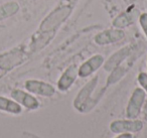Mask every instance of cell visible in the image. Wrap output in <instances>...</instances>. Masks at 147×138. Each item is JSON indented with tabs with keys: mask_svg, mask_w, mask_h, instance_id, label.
Returning <instances> with one entry per match:
<instances>
[{
	"mask_svg": "<svg viewBox=\"0 0 147 138\" xmlns=\"http://www.w3.org/2000/svg\"><path fill=\"white\" fill-rule=\"evenodd\" d=\"M78 0H59V5L40 23L38 31L55 33L57 29L71 14Z\"/></svg>",
	"mask_w": 147,
	"mask_h": 138,
	"instance_id": "cell-1",
	"label": "cell"
},
{
	"mask_svg": "<svg viewBox=\"0 0 147 138\" xmlns=\"http://www.w3.org/2000/svg\"><path fill=\"white\" fill-rule=\"evenodd\" d=\"M30 53L27 51L25 45H19L14 49L0 55V78L7 72L25 62Z\"/></svg>",
	"mask_w": 147,
	"mask_h": 138,
	"instance_id": "cell-2",
	"label": "cell"
},
{
	"mask_svg": "<svg viewBox=\"0 0 147 138\" xmlns=\"http://www.w3.org/2000/svg\"><path fill=\"white\" fill-rule=\"evenodd\" d=\"M97 83H98V77L93 78L79 92L78 96L74 101V106L77 110H79L80 112H87L94 107L96 102L91 100V95L96 88Z\"/></svg>",
	"mask_w": 147,
	"mask_h": 138,
	"instance_id": "cell-3",
	"label": "cell"
},
{
	"mask_svg": "<svg viewBox=\"0 0 147 138\" xmlns=\"http://www.w3.org/2000/svg\"><path fill=\"white\" fill-rule=\"evenodd\" d=\"M145 100V92L140 88L134 90L130 100H129L128 106L126 109V115L130 119H135L140 114L141 108Z\"/></svg>",
	"mask_w": 147,
	"mask_h": 138,
	"instance_id": "cell-4",
	"label": "cell"
},
{
	"mask_svg": "<svg viewBox=\"0 0 147 138\" xmlns=\"http://www.w3.org/2000/svg\"><path fill=\"white\" fill-rule=\"evenodd\" d=\"M125 37V33L120 28L116 29H107L102 32L98 33L95 37L94 41L97 45H110V43H118V41H122Z\"/></svg>",
	"mask_w": 147,
	"mask_h": 138,
	"instance_id": "cell-5",
	"label": "cell"
},
{
	"mask_svg": "<svg viewBox=\"0 0 147 138\" xmlns=\"http://www.w3.org/2000/svg\"><path fill=\"white\" fill-rule=\"evenodd\" d=\"M143 124L139 120H117L111 123L110 129L115 133L122 132H137L140 131Z\"/></svg>",
	"mask_w": 147,
	"mask_h": 138,
	"instance_id": "cell-6",
	"label": "cell"
},
{
	"mask_svg": "<svg viewBox=\"0 0 147 138\" xmlns=\"http://www.w3.org/2000/svg\"><path fill=\"white\" fill-rule=\"evenodd\" d=\"M25 88L30 93L45 96V97H51L55 93V88L51 85L45 83V82L37 81V80H28V81H26L25 82Z\"/></svg>",
	"mask_w": 147,
	"mask_h": 138,
	"instance_id": "cell-7",
	"label": "cell"
},
{
	"mask_svg": "<svg viewBox=\"0 0 147 138\" xmlns=\"http://www.w3.org/2000/svg\"><path fill=\"white\" fill-rule=\"evenodd\" d=\"M133 49H134V47H133L132 45H127V47L119 49V51H116L114 55H111L110 59L105 63L104 69L108 72L113 71L115 68L120 66L121 64L123 63V61H125L127 57H130L131 53H132V51H133Z\"/></svg>",
	"mask_w": 147,
	"mask_h": 138,
	"instance_id": "cell-8",
	"label": "cell"
},
{
	"mask_svg": "<svg viewBox=\"0 0 147 138\" xmlns=\"http://www.w3.org/2000/svg\"><path fill=\"white\" fill-rule=\"evenodd\" d=\"M139 15H140L139 14V11L133 6H131L125 12H122L121 14H119L113 20L112 24L116 28H125V27L133 24L134 21L139 17Z\"/></svg>",
	"mask_w": 147,
	"mask_h": 138,
	"instance_id": "cell-9",
	"label": "cell"
},
{
	"mask_svg": "<svg viewBox=\"0 0 147 138\" xmlns=\"http://www.w3.org/2000/svg\"><path fill=\"white\" fill-rule=\"evenodd\" d=\"M104 63V57L100 55H96L85 62L78 70V75L82 78H86L96 72Z\"/></svg>",
	"mask_w": 147,
	"mask_h": 138,
	"instance_id": "cell-10",
	"label": "cell"
},
{
	"mask_svg": "<svg viewBox=\"0 0 147 138\" xmlns=\"http://www.w3.org/2000/svg\"><path fill=\"white\" fill-rule=\"evenodd\" d=\"M78 67L76 65H71L65 71V73L61 75L59 81L57 82V87L61 91H67L69 89L74 82L76 81L78 77Z\"/></svg>",
	"mask_w": 147,
	"mask_h": 138,
	"instance_id": "cell-11",
	"label": "cell"
},
{
	"mask_svg": "<svg viewBox=\"0 0 147 138\" xmlns=\"http://www.w3.org/2000/svg\"><path fill=\"white\" fill-rule=\"evenodd\" d=\"M11 97L16 102H18L21 105L26 107L27 109L34 110L37 109L39 106L37 99H35L33 96L29 95L28 93H25V92L21 91V90H13L11 92Z\"/></svg>",
	"mask_w": 147,
	"mask_h": 138,
	"instance_id": "cell-12",
	"label": "cell"
},
{
	"mask_svg": "<svg viewBox=\"0 0 147 138\" xmlns=\"http://www.w3.org/2000/svg\"><path fill=\"white\" fill-rule=\"evenodd\" d=\"M19 11V4L14 1L7 2L0 6V21L13 16Z\"/></svg>",
	"mask_w": 147,
	"mask_h": 138,
	"instance_id": "cell-13",
	"label": "cell"
},
{
	"mask_svg": "<svg viewBox=\"0 0 147 138\" xmlns=\"http://www.w3.org/2000/svg\"><path fill=\"white\" fill-rule=\"evenodd\" d=\"M0 110L9 112V113L12 114H19L22 111L18 103L11 101V100L7 99L5 97H1V96H0Z\"/></svg>",
	"mask_w": 147,
	"mask_h": 138,
	"instance_id": "cell-14",
	"label": "cell"
},
{
	"mask_svg": "<svg viewBox=\"0 0 147 138\" xmlns=\"http://www.w3.org/2000/svg\"><path fill=\"white\" fill-rule=\"evenodd\" d=\"M132 65V64H128L127 66H118L117 68H115L113 71H111V75L109 76L108 80H107V85H112L115 84L123 77V76L126 74V72L129 70V67Z\"/></svg>",
	"mask_w": 147,
	"mask_h": 138,
	"instance_id": "cell-15",
	"label": "cell"
},
{
	"mask_svg": "<svg viewBox=\"0 0 147 138\" xmlns=\"http://www.w3.org/2000/svg\"><path fill=\"white\" fill-rule=\"evenodd\" d=\"M139 23H140L143 32L147 37V13L144 12L141 15H139Z\"/></svg>",
	"mask_w": 147,
	"mask_h": 138,
	"instance_id": "cell-16",
	"label": "cell"
},
{
	"mask_svg": "<svg viewBox=\"0 0 147 138\" xmlns=\"http://www.w3.org/2000/svg\"><path fill=\"white\" fill-rule=\"evenodd\" d=\"M138 82L142 88L147 92V74L146 73H140L138 75Z\"/></svg>",
	"mask_w": 147,
	"mask_h": 138,
	"instance_id": "cell-17",
	"label": "cell"
},
{
	"mask_svg": "<svg viewBox=\"0 0 147 138\" xmlns=\"http://www.w3.org/2000/svg\"><path fill=\"white\" fill-rule=\"evenodd\" d=\"M117 138H132V135L129 133H124V134H121V135H119Z\"/></svg>",
	"mask_w": 147,
	"mask_h": 138,
	"instance_id": "cell-18",
	"label": "cell"
}]
</instances>
